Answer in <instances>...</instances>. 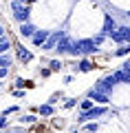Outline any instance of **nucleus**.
I'll return each mask as SVG.
<instances>
[{"label": "nucleus", "instance_id": "nucleus-1", "mask_svg": "<svg viewBox=\"0 0 130 133\" xmlns=\"http://www.w3.org/2000/svg\"><path fill=\"white\" fill-rule=\"evenodd\" d=\"M99 47L93 42L90 38H82V40H73V44H71V56H82V58H88L93 56V53H97Z\"/></svg>", "mask_w": 130, "mask_h": 133}, {"label": "nucleus", "instance_id": "nucleus-2", "mask_svg": "<svg viewBox=\"0 0 130 133\" xmlns=\"http://www.w3.org/2000/svg\"><path fill=\"white\" fill-rule=\"evenodd\" d=\"M108 113V109L104 104H97V107H90L88 111H79L77 115V124H84V122H90V120H97V118H104Z\"/></svg>", "mask_w": 130, "mask_h": 133}, {"label": "nucleus", "instance_id": "nucleus-3", "mask_svg": "<svg viewBox=\"0 0 130 133\" xmlns=\"http://www.w3.org/2000/svg\"><path fill=\"white\" fill-rule=\"evenodd\" d=\"M11 11H13V18L18 22H29L31 20V9H29L27 2H11Z\"/></svg>", "mask_w": 130, "mask_h": 133}, {"label": "nucleus", "instance_id": "nucleus-4", "mask_svg": "<svg viewBox=\"0 0 130 133\" xmlns=\"http://www.w3.org/2000/svg\"><path fill=\"white\" fill-rule=\"evenodd\" d=\"M108 38H110L112 42H117V44H128L130 42V27L128 24H121V27H117L115 31L108 36Z\"/></svg>", "mask_w": 130, "mask_h": 133}, {"label": "nucleus", "instance_id": "nucleus-5", "mask_svg": "<svg viewBox=\"0 0 130 133\" xmlns=\"http://www.w3.org/2000/svg\"><path fill=\"white\" fill-rule=\"evenodd\" d=\"M112 78H115L117 84H130V62L126 60L124 64H121V69H117V71L112 73Z\"/></svg>", "mask_w": 130, "mask_h": 133}, {"label": "nucleus", "instance_id": "nucleus-6", "mask_svg": "<svg viewBox=\"0 0 130 133\" xmlns=\"http://www.w3.org/2000/svg\"><path fill=\"white\" fill-rule=\"evenodd\" d=\"M115 78H112V73L110 76H106V78H102V80H97V84L93 87V89H97V91H102V93H106V95H110V91L115 89Z\"/></svg>", "mask_w": 130, "mask_h": 133}, {"label": "nucleus", "instance_id": "nucleus-7", "mask_svg": "<svg viewBox=\"0 0 130 133\" xmlns=\"http://www.w3.org/2000/svg\"><path fill=\"white\" fill-rule=\"evenodd\" d=\"M86 98H88V100H93V102H97V104H104V107H106L108 102H110V95L102 93V91H97V89H88Z\"/></svg>", "mask_w": 130, "mask_h": 133}, {"label": "nucleus", "instance_id": "nucleus-8", "mask_svg": "<svg viewBox=\"0 0 130 133\" xmlns=\"http://www.w3.org/2000/svg\"><path fill=\"white\" fill-rule=\"evenodd\" d=\"M71 44H73V40H71L68 36L64 33V36L57 40V44H55V49H53V51L60 53V56H64V53H68V51H71Z\"/></svg>", "mask_w": 130, "mask_h": 133}, {"label": "nucleus", "instance_id": "nucleus-9", "mask_svg": "<svg viewBox=\"0 0 130 133\" xmlns=\"http://www.w3.org/2000/svg\"><path fill=\"white\" fill-rule=\"evenodd\" d=\"M64 36V31H55V33H49V38L44 40V44H42V51H53L57 44V40Z\"/></svg>", "mask_w": 130, "mask_h": 133}, {"label": "nucleus", "instance_id": "nucleus-10", "mask_svg": "<svg viewBox=\"0 0 130 133\" xmlns=\"http://www.w3.org/2000/svg\"><path fill=\"white\" fill-rule=\"evenodd\" d=\"M16 56H18V60L22 62V64H29V62L33 60V53L29 51L24 44H16Z\"/></svg>", "mask_w": 130, "mask_h": 133}, {"label": "nucleus", "instance_id": "nucleus-11", "mask_svg": "<svg viewBox=\"0 0 130 133\" xmlns=\"http://www.w3.org/2000/svg\"><path fill=\"white\" fill-rule=\"evenodd\" d=\"M95 66H97V64H95L90 58H82V60H79L73 69H75V71H79V73H88V71H93Z\"/></svg>", "mask_w": 130, "mask_h": 133}, {"label": "nucleus", "instance_id": "nucleus-12", "mask_svg": "<svg viewBox=\"0 0 130 133\" xmlns=\"http://www.w3.org/2000/svg\"><path fill=\"white\" fill-rule=\"evenodd\" d=\"M115 29H117V20H115V16L106 14V16H104V29H102V33H104V36H110Z\"/></svg>", "mask_w": 130, "mask_h": 133}, {"label": "nucleus", "instance_id": "nucleus-13", "mask_svg": "<svg viewBox=\"0 0 130 133\" xmlns=\"http://www.w3.org/2000/svg\"><path fill=\"white\" fill-rule=\"evenodd\" d=\"M49 33H51V31H42V29H35V31H33V36H31V42L35 44V47H42V44H44V40L49 38Z\"/></svg>", "mask_w": 130, "mask_h": 133}, {"label": "nucleus", "instance_id": "nucleus-14", "mask_svg": "<svg viewBox=\"0 0 130 133\" xmlns=\"http://www.w3.org/2000/svg\"><path fill=\"white\" fill-rule=\"evenodd\" d=\"M33 31H35V24H31V20L29 22H20V27H18V33L22 38H31Z\"/></svg>", "mask_w": 130, "mask_h": 133}, {"label": "nucleus", "instance_id": "nucleus-15", "mask_svg": "<svg viewBox=\"0 0 130 133\" xmlns=\"http://www.w3.org/2000/svg\"><path fill=\"white\" fill-rule=\"evenodd\" d=\"M11 47H13V42H11L9 36H7V33H5V36H0V56H2V53H7Z\"/></svg>", "mask_w": 130, "mask_h": 133}, {"label": "nucleus", "instance_id": "nucleus-16", "mask_svg": "<svg viewBox=\"0 0 130 133\" xmlns=\"http://www.w3.org/2000/svg\"><path fill=\"white\" fill-rule=\"evenodd\" d=\"M37 113H40L42 118H51V115L55 113V107L53 104H40L37 107Z\"/></svg>", "mask_w": 130, "mask_h": 133}, {"label": "nucleus", "instance_id": "nucleus-17", "mask_svg": "<svg viewBox=\"0 0 130 133\" xmlns=\"http://www.w3.org/2000/svg\"><path fill=\"white\" fill-rule=\"evenodd\" d=\"M13 87L16 89H33V80H24V78H16V82H13Z\"/></svg>", "mask_w": 130, "mask_h": 133}, {"label": "nucleus", "instance_id": "nucleus-18", "mask_svg": "<svg viewBox=\"0 0 130 133\" xmlns=\"http://www.w3.org/2000/svg\"><path fill=\"white\" fill-rule=\"evenodd\" d=\"M130 53V44H119V47L112 51V58H126Z\"/></svg>", "mask_w": 130, "mask_h": 133}, {"label": "nucleus", "instance_id": "nucleus-19", "mask_svg": "<svg viewBox=\"0 0 130 133\" xmlns=\"http://www.w3.org/2000/svg\"><path fill=\"white\" fill-rule=\"evenodd\" d=\"M79 131L82 133H95V131H99V124L97 122H84Z\"/></svg>", "mask_w": 130, "mask_h": 133}, {"label": "nucleus", "instance_id": "nucleus-20", "mask_svg": "<svg viewBox=\"0 0 130 133\" xmlns=\"http://www.w3.org/2000/svg\"><path fill=\"white\" fill-rule=\"evenodd\" d=\"M20 124H35L37 122V115H33V113H24V115H20Z\"/></svg>", "mask_w": 130, "mask_h": 133}, {"label": "nucleus", "instance_id": "nucleus-21", "mask_svg": "<svg viewBox=\"0 0 130 133\" xmlns=\"http://www.w3.org/2000/svg\"><path fill=\"white\" fill-rule=\"evenodd\" d=\"M77 104H79V111H88L90 107H95V102H93V100H88V98H84V100H79Z\"/></svg>", "mask_w": 130, "mask_h": 133}, {"label": "nucleus", "instance_id": "nucleus-22", "mask_svg": "<svg viewBox=\"0 0 130 133\" xmlns=\"http://www.w3.org/2000/svg\"><path fill=\"white\" fill-rule=\"evenodd\" d=\"M49 69H51V73L53 71H62V69H64V62L62 60H51L49 62Z\"/></svg>", "mask_w": 130, "mask_h": 133}, {"label": "nucleus", "instance_id": "nucleus-23", "mask_svg": "<svg viewBox=\"0 0 130 133\" xmlns=\"http://www.w3.org/2000/svg\"><path fill=\"white\" fill-rule=\"evenodd\" d=\"M0 66H11V56L9 53H2L0 56Z\"/></svg>", "mask_w": 130, "mask_h": 133}, {"label": "nucleus", "instance_id": "nucleus-24", "mask_svg": "<svg viewBox=\"0 0 130 133\" xmlns=\"http://www.w3.org/2000/svg\"><path fill=\"white\" fill-rule=\"evenodd\" d=\"M77 102H79L77 98H68V100L64 102V109H75V107H77Z\"/></svg>", "mask_w": 130, "mask_h": 133}, {"label": "nucleus", "instance_id": "nucleus-25", "mask_svg": "<svg viewBox=\"0 0 130 133\" xmlns=\"http://www.w3.org/2000/svg\"><path fill=\"white\" fill-rule=\"evenodd\" d=\"M60 98H64V95H62V91H57V93H53L51 98H49V102H47V104H55V102H57Z\"/></svg>", "mask_w": 130, "mask_h": 133}, {"label": "nucleus", "instance_id": "nucleus-26", "mask_svg": "<svg viewBox=\"0 0 130 133\" xmlns=\"http://www.w3.org/2000/svg\"><path fill=\"white\" fill-rule=\"evenodd\" d=\"M18 111H20V107H9V109H5V111H2V115H5V118H7V115H11V113H18Z\"/></svg>", "mask_w": 130, "mask_h": 133}, {"label": "nucleus", "instance_id": "nucleus-27", "mask_svg": "<svg viewBox=\"0 0 130 133\" xmlns=\"http://www.w3.org/2000/svg\"><path fill=\"white\" fill-rule=\"evenodd\" d=\"M5 129H9V122H7L5 115H0V131H5Z\"/></svg>", "mask_w": 130, "mask_h": 133}, {"label": "nucleus", "instance_id": "nucleus-28", "mask_svg": "<svg viewBox=\"0 0 130 133\" xmlns=\"http://www.w3.org/2000/svg\"><path fill=\"white\" fill-rule=\"evenodd\" d=\"M40 76L42 78H49V76H51V69H40Z\"/></svg>", "mask_w": 130, "mask_h": 133}, {"label": "nucleus", "instance_id": "nucleus-29", "mask_svg": "<svg viewBox=\"0 0 130 133\" xmlns=\"http://www.w3.org/2000/svg\"><path fill=\"white\" fill-rule=\"evenodd\" d=\"M13 95H16V98H24V89H16Z\"/></svg>", "mask_w": 130, "mask_h": 133}, {"label": "nucleus", "instance_id": "nucleus-30", "mask_svg": "<svg viewBox=\"0 0 130 133\" xmlns=\"http://www.w3.org/2000/svg\"><path fill=\"white\" fill-rule=\"evenodd\" d=\"M73 82V76H64V84H71Z\"/></svg>", "mask_w": 130, "mask_h": 133}, {"label": "nucleus", "instance_id": "nucleus-31", "mask_svg": "<svg viewBox=\"0 0 130 133\" xmlns=\"http://www.w3.org/2000/svg\"><path fill=\"white\" fill-rule=\"evenodd\" d=\"M0 36H5V29H2V27H0Z\"/></svg>", "mask_w": 130, "mask_h": 133}, {"label": "nucleus", "instance_id": "nucleus-32", "mask_svg": "<svg viewBox=\"0 0 130 133\" xmlns=\"http://www.w3.org/2000/svg\"><path fill=\"white\" fill-rule=\"evenodd\" d=\"M11 2H27V0H11Z\"/></svg>", "mask_w": 130, "mask_h": 133}, {"label": "nucleus", "instance_id": "nucleus-33", "mask_svg": "<svg viewBox=\"0 0 130 133\" xmlns=\"http://www.w3.org/2000/svg\"><path fill=\"white\" fill-rule=\"evenodd\" d=\"M31 2H37V0H27V5H31Z\"/></svg>", "mask_w": 130, "mask_h": 133}, {"label": "nucleus", "instance_id": "nucleus-34", "mask_svg": "<svg viewBox=\"0 0 130 133\" xmlns=\"http://www.w3.org/2000/svg\"><path fill=\"white\" fill-rule=\"evenodd\" d=\"M0 89H2V84H0Z\"/></svg>", "mask_w": 130, "mask_h": 133}, {"label": "nucleus", "instance_id": "nucleus-35", "mask_svg": "<svg viewBox=\"0 0 130 133\" xmlns=\"http://www.w3.org/2000/svg\"><path fill=\"white\" fill-rule=\"evenodd\" d=\"M0 133H5V131H0Z\"/></svg>", "mask_w": 130, "mask_h": 133}, {"label": "nucleus", "instance_id": "nucleus-36", "mask_svg": "<svg viewBox=\"0 0 130 133\" xmlns=\"http://www.w3.org/2000/svg\"><path fill=\"white\" fill-rule=\"evenodd\" d=\"M95 133H99V131H95Z\"/></svg>", "mask_w": 130, "mask_h": 133}]
</instances>
